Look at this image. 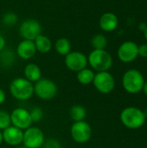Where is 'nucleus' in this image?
I'll return each mask as SVG.
<instances>
[{
	"label": "nucleus",
	"mask_w": 147,
	"mask_h": 148,
	"mask_svg": "<svg viewBox=\"0 0 147 148\" xmlns=\"http://www.w3.org/2000/svg\"><path fill=\"white\" fill-rule=\"evenodd\" d=\"M58 92V87L55 82L47 78H41L34 84V95L42 101H49L55 98Z\"/></svg>",
	"instance_id": "5"
},
{
	"label": "nucleus",
	"mask_w": 147,
	"mask_h": 148,
	"mask_svg": "<svg viewBox=\"0 0 147 148\" xmlns=\"http://www.w3.org/2000/svg\"><path fill=\"white\" fill-rule=\"evenodd\" d=\"M2 55L0 56V62H2V64L3 66L9 67L10 65H12V63L14 62V54L10 51V50H2Z\"/></svg>",
	"instance_id": "22"
},
{
	"label": "nucleus",
	"mask_w": 147,
	"mask_h": 148,
	"mask_svg": "<svg viewBox=\"0 0 147 148\" xmlns=\"http://www.w3.org/2000/svg\"><path fill=\"white\" fill-rule=\"evenodd\" d=\"M70 135L75 143L85 144L92 137V127L85 121H75L70 127Z\"/></svg>",
	"instance_id": "6"
},
{
	"label": "nucleus",
	"mask_w": 147,
	"mask_h": 148,
	"mask_svg": "<svg viewBox=\"0 0 147 148\" xmlns=\"http://www.w3.org/2000/svg\"><path fill=\"white\" fill-rule=\"evenodd\" d=\"M29 114H30V118H31L32 123H38L43 118V111H42V108H40L38 107L33 108L29 111Z\"/></svg>",
	"instance_id": "24"
},
{
	"label": "nucleus",
	"mask_w": 147,
	"mask_h": 148,
	"mask_svg": "<svg viewBox=\"0 0 147 148\" xmlns=\"http://www.w3.org/2000/svg\"><path fill=\"white\" fill-rule=\"evenodd\" d=\"M94 73L90 69H83L81 71L77 72L76 79L79 83L81 85H89L93 83L94 78Z\"/></svg>",
	"instance_id": "19"
},
{
	"label": "nucleus",
	"mask_w": 147,
	"mask_h": 148,
	"mask_svg": "<svg viewBox=\"0 0 147 148\" xmlns=\"http://www.w3.org/2000/svg\"><path fill=\"white\" fill-rule=\"evenodd\" d=\"M139 56V46L132 41L123 42L118 49V57L123 62H132Z\"/></svg>",
	"instance_id": "12"
},
{
	"label": "nucleus",
	"mask_w": 147,
	"mask_h": 148,
	"mask_svg": "<svg viewBox=\"0 0 147 148\" xmlns=\"http://www.w3.org/2000/svg\"><path fill=\"white\" fill-rule=\"evenodd\" d=\"M139 56L147 58V44H142L139 46Z\"/></svg>",
	"instance_id": "27"
},
{
	"label": "nucleus",
	"mask_w": 147,
	"mask_h": 148,
	"mask_svg": "<svg viewBox=\"0 0 147 148\" xmlns=\"http://www.w3.org/2000/svg\"><path fill=\"white\" fill-rule=\"evenodd\" d=\"M24 78L32 83H36L42 78V70L40 67L33 62L28 63L23 70Z\"/></svg>",
	"instance_id": "16"
},
{
	"label": "nucleus",
	"mask_w": 147,
	"mask_h": 148,
	"mask_svg": "<svg viewBox=\"0 0 147 148\" xmlns=\"http://www.w3.org/2000/svg\"><path fill=\"white\" fill-rule=\"evenodd\" d=\"M11 126L10 114L5 110H0V131H3Z\"/></svg>",
	"instance_id": "23"
},
{
	"label": "nucleus",
	"mask_w": 147,
	"mask_h": 148,
	"mask_svg": "<svg viewBox=\"0 0 147 148\" xmlns=\"http://www.w3.org/2000/svg\"><path fill=\"white\" fill-rule=\"evenodd\" d=\"M9 90L13 98L24 101L33 96L34 84L24 77H16L11 81Z\"/></svg>",
	"instance_id": "1"
},
{
	"label": "nucleus",
	"mask_w": 147,
	"mask_h": 148,
	"mask_svg": "<svg viewBox=\"0 0 147 148\" xmlns=\"http://www.w3.org/2000/svg\"><path fill=\"white\" fill-rule=\"evenodd\" d=\"M34 42L36 45V51H39L40 53H42V54L49 53L52 49L51 40L44 35H42V34L39 35L35 39Z\"/></svg>",
	"instance_id": "17"
},
{
	"label": "nucleus",
	"mask_w": 147,
	"mask_h": 148,
	"mask_svg": "<svg viewBox=\"0 0 147 148\" xmlns=\"http://www.w3.org/2000/svg\"><path fill=\"white\" fill-rule=\"evenodd\" d=\"M3 22L6 25H10V26L13 25L14 23L17 22V16L15 13H12V12L6 13L3 17Z\"/></svg>",
	"instance_id": "25"
},
{
	"label": "nucleus",
	"mask_w": 147,
	"mask_h": 148,
	"mask_svg": "<svg viewBox=\"0 0 147 148\" xmlns=\"http://www.w3.org/2000/svg\"><path fill=\"white\" fill-rule=\"evenodd\" d=\"M44 148H61V144L57 140L49 139L46 142L44 141Z\"/></svg>",
	"instance_id": "26"
},
{
	"label": "nucleus",
	"mask_w": 147,
	"mask_h": 148,
	"mask_svg": "<svg viewBox=\"0 0 147 148\" xmlns=\"http://www.w3.org/2000/svg\"><path fill=\"white\" fill-rule=\"evenodd\" d=\"M2 134L3 141L10 147H17L23 143V131L12 125L2 131Z\"/></svg>",
	"instance_id": "13"
},
{
	"label": "nucleus",
	"mask_w": 147,
	"mask_h": 148,
	"mask_svg": "<svg viewBox=\"0 0 147 148\" xmlns=\"http://www.w3.org/2000/svg\"><path fill=\"white\" fill-rule=\"evenodd\" d=\"M143 113H144V115H145L146 119H147V108L145 109V111H143Z\"/></svg>",
	"instance_id": "32"
},
{
	"label": "nucleus",
	"mask_w": 147,
	"mask_h": 148,
	"mask_svg": "<svg viewBox=\"0 0 147 148\" xmlns=\"http://www.w3.org/2000/svg\"><path fill=\"white\" fill-rule=\"evenodd\" d=\"M145 79L143 75L137 69L127 70L122 78V85L125 90L130 94L139 93L144 87Z\"/></svg>",
	"instance_id": "4"
},
{
	"label": "nucleus",
	"mask_w": 147,
	"mask_h": 148,
	"mask_svg": "<svg viewBox=\"0 0 147 148\" xmlns=\"http://www.w3.org/2000/svg\"><path fill=\"white\" fill-rule=\"evenodd\" d=\"M55 51L61 56H67L71 51V43L68 38H59L55 43Z\"/></svg>",
	"instance_id": "20"
},
{
	"label": "nucleus",
	"mask_w": 147,
	"mask_h": 148,
	"mask_svg": "<svg viewBox=\"0 0 147 148\" xmlns=\"http://www.w3.org/2000/svg\"><path fill=\"white\" fill-rule=\"evenodd\" d=\"M3 142V134L2 131H0V146L2 145V143Z\"/></svg>",
	"instance_id": "31"
},
{
	"label": "nucleus",
	"mask_w": 147,
	"mask_h": 148,
	"mask_svg": "<svg viewBox=\"0 0 147 148\" xmlns=\"http://www.w3.org/2000/svg\"><path fill=\"white\" fill-rule=\"evenodd\" d=\"M69 116L74 122L84 121L87 117V110L81 105H74L69 109Z\"/></svg>",
	"instance_id": "18"
},
{
	"label": "nucleus",
	"mask_w": 147,
	"mask_h": 148,
	"mask_svg": "<svg viewBox=\"0 0 147 148\" xmlns=\"http://www.w3.org/2000/svg\"><path fill=\"white\" fill-rule=\"evenodd\" d=\"M93 84L97 91L107 95L111 93L115 87V80L113 76L107 71L97 72L94 75Z\"/></svg>",
	"instance_id": "8"
},
{
	"label": "nucleus",
	"mask_w": 147,
	"mask_h": 148,
	"mask_svg": "<svg viewBox=\"0 0 147 148\" xmlns=\"http://www.w3.org/2000/svg\"><path fill=\"white\" fill-rule=\"evenodd\" d=\"M64 62L66 67L69 70L76 73L86 69L88 64V57L80 51H70L67 56H65Z\"/></svg>",
	"instance_id": "10"
},
{
	"label": "nucleus",
	"mask_w": 147,
	"mask_h": 148,
	"mask_svg": "<svg viewBox=\"0 0 147 148\" xmlns=\"http://www.w3.org/2000/svg\"><path fill=\"white\" fill-rule=\"evenodd\" d=\"M146 120L143 111L135 107L126 108L120 113V121L122 124L130 129L141 127L145 124Z\"/></svg>",
	"instance_id": "2"
},
{
	"label": "nucleus",
	"mask_w": 147,
	"mask_h": 148,
	"mask_svg": "<svg viewBox=\"0 0 147 148\" xmlns=\"http://www.w3.org/2000/svg\"><path fill=\"white\" fill-rule=\"evenodd\" d=\"M19 34L23 40L35 41V39L42 34V25L36 19H26L19 27Z\"/></svg>",
	"instance_id": "9"
},
{
	"label": "nucleus",
	"mask_w": 147,
	"mask_h": 148,
	"mask_svg": "<svg viewBox=\"0 0 147 148\" xmlns=\"http://www.w3.org/2000/svg\"><path fill=\"white\" fill-rule=\"evenodd\" d=\"M36 53V49L34 41L23 40L18 43L16 47V55L23 60L31 59L35 56Z\"/></svg>",
	"instance_id": "14"
},
{
	"label": "nucleus",
	"mask_w": 147,
	"mask_h": 148,
	"mask_svg": "<svg viewBox=\"0 0 147 148\" xmlns=\"http://www.w3.org/2000/svg\"><path fill=\"white\" fill-rule=\"evenodd\" d=\"M5 45H6L5 39H4L2 36H0V52H1L2 50H3V49H4Z\"/></svg>",
	"instance_id": "29"
},
{
	"label": "nucleus",
	"mask_w": 147,
	"mask_h": 148,
	"mask_svg": "<svg viewBox=\"0 0 147 148\" xmlns=\"http://www.w3.org/2000/svg\"><path fill=\"white\" fill-rule=\"evenodd\" d=\"M91 44L94 49H105L107 45V39L105 36L101 34H97L93 36L91 40Z\"/></svg>",
	"instance_id": "21"
},
{
	"label": "nucleus",
	"mask_w": 147,
	"mask_h": 148,
	"mask_svg": "<svg viewBox=\"0 0 147 148\" xmlns=\"http://www.w3.org/2000/svg\"><path fill=\"white\" fill-rule=\"evenodd\" d=\"M99 24L102 30L106 32H111L118 27L119 19L115 14L112 12H107L101 16Z\"/></svg>",
	"instance_id": "15"
},
{
	"label": "nucleus",
	"mask_w": 147,
	"mask_h": 148,
	"mask_svg": "<svg viewBox=\"0 0 147 148\" xmlns=\"http://www.w3.org/2000/svg\"><path fill=\"white\" fill-rule=\"evenodd\" d=\"M144 35H145V38L147 40V27L146 29H145V34H144Z\"/></svg>",
	"instance_id": "33"
},
{
	"label": "nucleus",
	"mask_w": 147,
	"mask_h": 148,
	"mask_svg": "<svg viewBox=\"0 0 147 148\" xmlns=\"http://www.w3.org/2000/svg\"><path fill=\"white\" fill-rule=\"evenodd\" d=\"M44 141V134L39 127L30 126L23 131V144L26 148H41Z\"/></svg>",
	"instance_id": "7"
},
{
	"label": "nucleus",
	"mask_w": 147,
	"mask_h": 148,
	"mask_svg": "<svg viewBox=\"0 0 147 148\" xmlns=\"http://www.w3.org/2000/svg\"><path fill=\"white\" fill-rule=\"evenodd\" d=\"M142 90H144V93L146 94L147 95V82H145V84H144V87H143V89Z\"/></svg>",
	"instance_id": "30"
},
{
	"label": "nucleus",
	"mask_w": 147,
	"mask_h": 148,
	"mask_svg": "<svg viewBox=\"0 0 147 148\" xmlns=\"http://www.w3.org/2000/svg\"><path fill=\"white\" fill-rule=\"evenodd\" d=\"M5 101H6V94L2 88H0V105L4 103Z\"/></svg>",
	"instance_id": "28"
},
{
	"label": "nucleus",
	"mask_w": 147,
	"mask_h": 148,
	"mask_svg": "<svg viewBox=\"0 0 147 148\" xmlns=\"http://www.w3.org/2000/svg\"><path fill=\"white\" fill-rule=\"evenodd\" d=\"M10 114L11 125L23 131L29 127L32 124L29 111L24 108H16Z\"/></svg>",
	"instance_id": "11"
},
{
	"label": "nucleus",
	"mask_w": 147,
	"mask_h": 148,
	"mask_svg": "<svg viewBox=\"0 0 147 148\" xmlns=\"http://www.w3.org/2000/svg\"><path fill=\"white\" fill-rule=\"evenodd\" d=\"M88 64L97 72L108 71L112 67V56L106 49H94L88 57Z\"/></svg>",
	"instance_id": "3"
}]
</instances>
